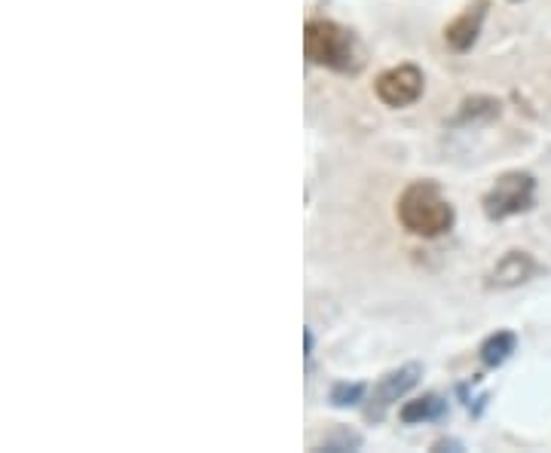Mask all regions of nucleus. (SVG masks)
Listing matches in <instances>:
<instances>
[{
  "label": "nucleus",
  "instance_id": "f257e3e1",
  "mask_svg": "<svg viewBox=\"0 0 551 453\" xmlns=\"http://www.w3.org/2000/svg\"><path fill=\"white\" fill-rule=\"evenodd\" d=\"M395 218L408 233L435 239L454 227L457 212L435 181H414L402 190V196H398Z\"/></svg>",
  "mask_w": 551,
  "mask_h": 453
},
{
  "label": "nucleus",
  "instance_id": "f03ea898",
  "mask_svg": "<svg viewBox=\"0 0 551 453\" xmlns=\"http://www.w3.org/2000/svg\"><path fill=\"white\" fill-rule=\"evenodd\" d=\"M304 53L310 65L337 74H359L365 65L356 34L331 19H310L304 25Z\"/></svg>",
  "mask_w": 551,
  "mask_h": 453
},
{
  "label": "nucleus",
  "instance_id": "7ed1b4c3",
  "mask_svg": "<svg viewBox=\"0 0 551 453\" xmlns=\"http://www.w3.org/2000/svg\"><path fill=\"white\" fill-rule=\"evenodd\" d=\"M533 199H536V178L530 172L515 169V172H503L493 181V187L481 199V206L490 221H506L521 212H530Z\"/></svg>",
  "mask_w": 551,
  "mask_h": 453
},
{
  "label": "nucleus",
  "instance_id": "20e7f679",
  "mask_svg": "<svg viewBox=\"0 0 551 453\" xmlns=\"http://www.w3.org/2000/svg\"><path fill=\"white\" fill-rule=\"evenodd\" d=\"M423 377V365L420 362H411V365H402V368H395L389 374H383L377 380V386L371 389V398H368V408H365V417L371 423H380L389 408L395 405V401H402Z\"/></svg>",
  "mask_w": 551,
  "mask_h": 453
},
{
  "label": "nucleus",
  "instance_id": "39448f33",
  "mask_svg": "<svg viewBox=\"0 0 551 453\" xmlns=\"http://www.w3.org/2000/svg\"><path fill=\"white\" fill-rule=\"evenodd\" d=\"M423 86L426 80L417 65H395L377 77L374 92L386 108H408L423 95Z\"/></svg>",
  "mask_w": 551,
  "mask_h": 453
},
{
  "label": "nucleus",
  "instance_id": "423d86ee",
  "mask_svg": "<svg viewBox=\"0 0 551 453\" xmlns=\"http://www.w3.org/2000/svg\"><path fill=\"white\" fill-rule=\"evenodd\" d=\"M490 0H472V4L444 25V43L454 49V53H469V49L478 43L484 16H487Z\"/></svg>",
  "mask_w": 551,
  "mask_h": 453
},
{
  "label": "nucleus",
  "instance_id": "0eeeda50",
  "mask_svg": "<svg viewBox=\"0 0 551 453\" xmlns=\"http://www.w3.org/2000/svg\"><path fill=\"white\" fill-rule=\"evenodd\" d=\"M536 270L539 267H536V261L527 255V251L512 248V251H506V255L493 264V270L487 273V285L490 288H518V285L530 282Z\"/></svg>",
  "mask_w": 551,
  "mask_h": 453
},
{
  "label": "nucleus",
  "instance_id": "6e6552de",
  "mask_svg": "<svg viewBox=\"0 0 551 453\" xmlns=\"http://www.w3.org/2000/svg\"><path fill=\"white\" fill-rule=\"evenodd\" d=\"M447 401L435 392L417 398V401H408V405L398 411V420L408 423V426H417V423H435V420H444L447 417Z\"/></svg>",
  "mask_w": 551,
  "mask_h": 453
},
{
  "label": "nucleus",
  "instance_id": "1a4fd4ad",
  "mask_svg": "<svg viewBox=\"0 0 551 453\" xmlns=\"http://www.w3.org/2000/svg\"><path fill=\"white\" fill-rule=\"evenodd\" d=\"M518 349V337L512 331H496L490 334L481 349H478V359L484 368H499V365H506L512 359V352Z\"/></svg>",
  "mask_w": 551,
  "mask_h": 453
},
{
  "label": "nucleus",
  "instance_id": "9d476101",
  "mask_svg": "<svg viewBox=\"0 0 551 453\" xmlns=\"http://www.w3.org/2000/svg\"><path fill=\"white\" fill-rule=\"evenodd\" d=\"M499 117V102L490 95H472L460 105L457 117L450 120L454 126H469V123H487V120H496Z\"/></svg>",
  "mask_w": 551,
  "mask_h": 453
},
{
  "label": "nucleus",
  "instance_id": "9b49d317",
  "mask_svg": "<svg viewBox=\"0 0 551 453\" xmlns=\"http://www.w3.org/2000/svg\"><path fill=\"white\" fill-rule=\"evenodd\" d=\"M362 447H365V438H362L356 429H349V426L331 429V432L316 444V450H325V453H353V450H362Z\"/></svg>",
  "mask_w": 551,
  "mask_h": 453
},
{
  "label": "nucleus",
  "instance_id": "f8f14e48",
  "mask_svg": "<svg viewBox=\"0 0 551 453\" xmlns=\"http://www.w3.org/2000/svg\"><path fill=\"white\" fill-rule=\"evenodd\" d=\"M365 383H334L331 386V405L334 408H356L365 401Z\"/></svg>",
  "mask_w": 551,
  "mask_h": 453
},
{
  "label": "nucleus",
  "instance_id": "ddd939ff",
  "mask_svg": "<svg viewBox=\"0 0 551 453\" xmlns=\"http://www.w3.org/2000/svg\"><path fill=\"white\" fill-rule=\"evenodd\" d=\"M432 450H435V453H441V450H457V453H460V450H466V444L457 441V438H438V441L432 444Z\"/></svg>",
  "mask_w": 551,
  "mask_h": 453
},
{
  "label": "nucleus",
  "instance_id": "4468645a",
  "mask_svg": "<svg viewBox=\"0 0 551 453\" xmlns=\"http://www.w3.org/2000/svg\"><path fill=\"white\" fill-rule=\"evenodd\" d=\"M313 349H316V337L310 328H304V356H307V365L313 362Z\"/></svg>",
  "mask_w": 551,
  "mask_h": 453
}]
</instances>
